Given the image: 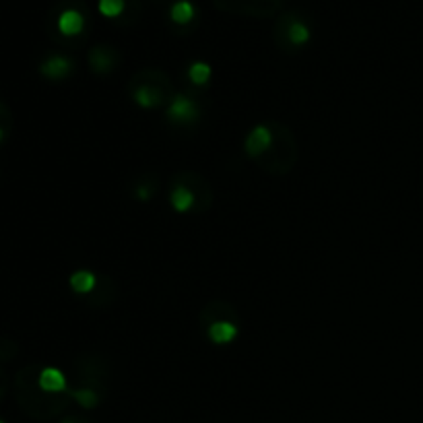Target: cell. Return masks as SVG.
Returning <instances> with one entry per match:
<instances>
[{
	"label": "cell",
	"mask_w": 423,
	"mask_h": 423,
	"mask_svg": "<svg viewBox=\"0 0 423 423\" xmlns=\"http://www.w3.org/2000/svg\"><path fill=\"white\" fill-rule=\"evenodd\" d=\"M62 423H74V422H62Z\"/></svg>",
	"instance_id": "cell-16"
},
{
	"label": "cell",
	"mask_w": 423,
	"mask_h": 423,
	"mask_svg": "<svg viewBox=\"0 0 423 423\" xmlns=\"http://www.w3.org/2000/svg\"><path fill=\"white\" fill-rule=\"evenodd\" d=\"M124 6V0H99V13L104 17H118Z\"/></svg>",
	"instance_id": "cell-14"
},
{
	"label": "cell",
	"mask_w": 423,
	"mask_h": 423,
	"mask_svg": "<svg viewBox=\"0 0 423 423\" xmlns=\"http://www.w3.org/2000/svg\"><path fill=\"white\" fill-rule=\"evenodd\" d=\"M72 397H74V399L79 401V405H81V407H85V409H93V407H97V403H99L97 392L87 390V388H83V390H74V392H72Z\"/></svg>",
	"instance_id": "cell-13"
},
{
	"label": "cell",
	"mask_w": 423,
	"mask_h": 423,
	"mask_svg": "<svg viewBox=\"0 0 423 423\" xmlns=\"http://www.w3.org/2000/svg\"><path fill=\"white\" fill-rule=\"evenodd\" d=\"M168 118L172 122H176V124L194 122L198 118V106H196L192 99H188V97H184V95H178V97L172 102V106L168 108Z\"/></svg>",
	"instance_id": "cell-2"
},
{
	"label": "cell",
	"mask_w": 423,
	"mask_h": 423,
	"mask_svg": "<svg viewBox=\"0 0 423 423\" xmlns=\"http://www.w3.org/2000/svg\"><path fill=\"white\" fill-rule=\"evenodd\" d=\"M170 17L176 23H188L194 17V4L190 0H176L170 8Z\"/></svg>",
	"instance_id": "cell-10"
},
{
	"label": "cell",
	"mask_w": 423,
	"mask_h": 423,
	"mask_svg": "<svg viewBox=\"0 0 423 423\" xmlns=\"http://www.w3.org/2000/svg\"><path fill=\"white\" fill-rule=\"evenodd\" d=\"M83 27H85V19H83V15L79 10H74V8L62 10L61 17H58V29H61V33H64V35H77V33L83 31Z\"/></svg>",
	"instance_id": "cell-4"
},
{
	"label": "cell",
	"mask_w": 423,
	"mask_h": 423,
	"mask_svg": "<svg viewBox=\"0 0 423 423\" xmlns=\"http://www.w3.org/2000/svg\"><path fill=\"white\" fill-rule=\"evenodd\" d=\"M0 136H2V130H0Z\"/></svg>",
	"instance_id": "cell-17"
},
{
	"label": "cell",
	"mask_w": 423,
	"mask_h": 423,
	"mask_svg": "<svg viewBox=\"0 0 423 423\" xmlns=\"http://www.w3.org/2000/svg\"><path fill=\"white\" fill-rule=\"evenodd\" d=\"M95 283H97V279L89 271H77V273L70 275V287H72L74 294H81V296L91 294L93 287H95Z\"/></svg>",
	"instance_id": "cell-8"
},
{
	"label": "cell",
	"mask_w": 423,
	"mask_h": 423,
	"mask_svg": "<svg viewBox=\"0 0 423 423\" xmlns=\"http://www.w3.org/2000/svg\"><path fill=\"white\" fill-rule=\"evenodd\" d=\"M238 337V326L230 320H217L209 326V339L215 345H228Z\"/></svg>",
	"instance_id": "cell-3"
},
{
	"label": "cell",
	"mask_w": 423,
	"mask_h": 423,
	"mask_svg": "<svg viewBox=\"0 0 423 423\" xmlns=\"http://www.w3.org/2000/svg\"><path fill=\"white\" fill-rule=\"evenodd\" d=\"M163 93L153 87V85H141L136 91H134V102L143 108H157L161 102H163Z\"/></svg>",
	"instance_id": "cell-6"
},
{
	"label": "cell",
	"mask_w": 423,
	"mask_h": 423,
	"mask_svg": "<svg viewBox=\"0 0 423 423\" xmlns=\"http://www.w3.org/2000/svg\"><path fill=\"white\" fill-rule=\"evenodd\" d=\"M271 143H273V136H271V130L266 126H256L254 130H250V134L246 136V153L250 157H260L262 153H266L271 149Z\"/></svg>",
	"instance_id": "cell-1"
},
{
	"label": "cell",
	"mask_w": 423,
	"mask_h": 423,
	"mask_svg": "<svg viewBox=\"0 0 423 423\" xmlns=\"http://www.w3.org/2000/svg\"><path fill=\"white\" fill-rule=\"evenodd\" d=\"M91 64H93V68H95V70L104 72V70H108V68L112 66V58H110V56H106V52H104L102 48H97V50H93V52H91Z\"/></svg>",
	"instance_id": "cell-15"
},
{
	"label": "cell",
	"mask_w": 423,
	"mask_h": 423,
	"mask_svg": "<svg viewBox=\"0 0 423 423\" xmlns=\"http://www.w3.org/2000/svg\"><path fill=\"white\" fill-rule=\"evenodd\" d=\"M72 68V62L64 56H50L48 61L42 64V74L48 79H64Z\"/></svg>",
	"instance_id": "cell-7"
},
{
	"label": "cell",
	"mask_w": 423,
	"mask_h": 423,
	"mask_svg": "<svg viewBox=\"0 0 423 423\" xmlns=\"http://www.w3.org/2000/svg\"><path fill=\"white\" fill-rule=\"evenodd\" d=\"M287 38H289L292 44L302 46L310 40V29H308V25H303L302 21H294L289 25V29H287Z\"/></svg>",
	"instance_id": "cell-12"
},
{
	"label": "cell",
	"mask_w": 423,
	"mask_h": 423,
	"mask_svg": "<svg viewBox=\"0 0 423 423\" xmlns=\"http://www.w3.org/2000/svg\"><path fill=\"white\" fill-rule=\"evenodd\" d=\"M170 200H172V207H174L178 213H186V211H190V209L194 207V194H192L186 186H182V184L172 190Z\"/></svg>",
	"instance_id": "cell-9"
},
{
	"label": "cell",
	"mask_w": 423,
	"mask_h": 423,
	"mask_svg": "<svg viewBox=\"0 0 423 423\" xmlns=\"http://www.w3.org/2000/svg\"><path fill=\"white\" fill-rule=\"evenodd\" d=\"M38 384L44 392H62L66 388V378L61 369L56 367H46L42 369L40 378H38Z\"/></svg>",
	"instance_id": "cell-5"
},
{
	"label": "cell",
	"mask_w": 423,
	"mask_h": 423,
	"mask_svg": "<svg viewBox=\"0 0 423 423\" xmlns=\"http://www.w3.org/2000/svg\"><path fill=\"white\" fill-rule=\"evenodd\" d=\"M0 423H4V422H0Z\"/></svg>",
	"instance_id": "cell-18"
},
{
	"label": "cell",
	"mask_w": 423,
	"mask_h": 423,
	"mask_svg": "<svg viewBox=\"0 0 423 423\" xmlns=\"http://www.w3.org/2000/svg\"><path fill=\"white\" fill-rule=\"evenodd\" d=\"M188 77L194 85H205L211 77V66L207 62H192L188 68Z\"/></svg>",
	"instance_id": "cell-11"
}]
</instances>
